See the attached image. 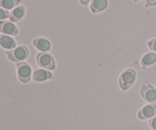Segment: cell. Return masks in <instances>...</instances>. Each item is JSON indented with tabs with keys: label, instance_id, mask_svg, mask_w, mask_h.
I'll return each instance as SVG.
<instances>
[{
	"label": "cell",
	"instance_id": "20",
	"mask_svg": "<svg viewBox=\"0 0 156 130\" xmlns=\"http://www.w3.org/2000/svg\"><path fill=\"white\" fill-rule=\"evenodd\" d=\"M141 0H133L134 2H140Z\"/></svg>",
	"mask_w": 156,
	"mask_h": 130
},
{
	"label": "cell",
	"instance_id": "10",
	"mask_svg": "<svg viewBox=\"0 0 156 130\" xmlns=\"http://www.w3.org/2000/svg\"><path fill=\"white\" fill-rule=\"evenodd\" d=\"M25 13L26 10L24 6L19 5L15 7V9H13L10 12L9 18V21H11L13 23L18 22V21H20L24 18V15H25Z\"/></svg>",
	"mask_w": 156,
	"mask_h": 130
},
{
	"label": "cell",
	"instance_id": "11",
	"mask_svg": "<svg viewBox=\"0 0 156 130\" xmlns=\"http://www.w3.org/2000/svg\"><path fill=\"white\" fill-rule=\"evenodd\" d=\"M0 47L6 50H12L17 47L16 40L9 35L0 34Z\"/></svg>",
	"mask_w": 156,
	"mask_h": 130
},
{
	"label": "cell",
	"instance_id": "3",
	"mask_svg": "<svg viewBox=\"0 0 156 130\" xmlns=\"http://www.w3.org/2000/svg\"><path fill=\"white\" fill-rule=\"evenodd\" d=\"M16 67L18 80L24 84L30 82L33 74L30 65L25 62H21L17 64Z\"/></svg>",
	"mask_w": 156,
	"mask_h": 130
},
{
	"label": "cell",
	"instance_id": "9",
	"mask_svg": "<svg viewBox=\"0 0 156 130\" xmlns=\"http://www.w3.org/2000/svg\"><path fill=\"white\" fill-rule=\"evenodd\" d=\"M156 116V104H149L143 107L138 112L137 117L140 120H144L148 119H152Z\"/></svg>",
	"mask_w": 156,
	"mask_h": 130
},
{
	"label": "cell",
	"instance_id": "1",
	"mask_svg": "<svg viewBox=\"0 0 156 130\" xmlns=\"http://www.w3.org/2000/svg\"><path fill=\"white\" fill-rule=\"evenodd\" d=\"M136 72L133 69L124 70L119 77V86L123 91L130 88L136 80Z\"/></svg>",
	"mask_w": 156,
	"mask_h": 130
},
{
	"label": "cell",
	"instance_id": "8",
	"mask_svg": "<svg viewBox=\"0 0 156 130\" xmlns=\"http://www.w3.org/2000/svg\"><path fill=\"white\" fill-rule=\"evenodd\" d=\"M53 78V75L50 70L38 68L33 72L32 79L37 82H44Z\"/></svg>",
	"mask_w": 156,
	"mask_h": 130
},
{
	"label": "cell",
	"instance_id": "19",
	"mask_svg": "<svg viewBox=\"0 0 156 130\" xmlns=\"http://www.w3.org/2000/svg\"><path fill=\"white\" fill-rule=\"evenodd\" d=\"M91 1H92V0H79V3H80L81 5L82 6L88 5H89L90 3H91Z\"/></svg>",
	"mask_w": 156,
	"mask_h": 130
},
{
	"label": "cell",
	"instance_id": "2",
	"mask_svg": "<svg viewBox=\"0 0 156 130\" xmlns=\"http://www.w3.org/2000/svg\"><path fill=\"white\" fill-rule=\"evenodd\" d=\"M29 49L26 46H17L13 50L6 52L8 59L14 62H21L25 60L29 56Z\"/></svg>",
	"mask_w": 156,
	"mask_h": 130
},
{
	"label": "cell",
	"instance_id": "18",
	"mask_svg": "<svg viewBox=\"0 0 156 130\" xmlns=\"http://www.w3.org/2000/svg\"><path fill=\"white\" fill-rule=\"evenodd\" d=\"M145 6L148 7H155L156 6V0H146Z\"/></svg>",
	"mask_w": 156,
	"mask_h": 130
},
{
	"label": "cell",
	"instance_id": "15",
	"mask_svg": "<svg viewBox=\"0 0 156 130\" xmlns=\"http://www.w3.org/2000/svg\"><path fill=\"white\" fill-rule=\"evenodd\" d=\"M147 46L152 52L156 53V38H152V39L149 40L147 43Z\"/></svg>",
	"mask_w": 156,
	"mask_h": 130
},
{
	"label": "cell",
	"instance_id": "13",
	"mask_svg": "<svg viewBox=\"0 0 156 130\" xmlns=\"http://www.w3.org/2000/svg\"><path fill=\"white\" fill-rule=\"evenodd\" d=\"M156 62V53L149 52L143 56L141 59V65L143 69L151 66Z\"/></svg>",
	"mask_w": 156,
	"mask_h": 130
},
{
	"label": "cell",
	"instance_id": "14",
	"mask_svg": "<svg viewBox=\"0 0 156 130\" xmlns=\"http://www.w3.org/2000/svg\"><path fill=\"white\" fill-rule=\"evenodd\" d=\"M21 2V0H0V8L5 10H12L19 5Z\"/></svg>",
	"mask_w": 156,
	"mask_h": 130
},
{
	"label": "cell",
	"instance_id": "17",
	"mask_svg": "<svg viewBox=\"0 0 156 130\" xmlns=\"http://www.w3.org/2000/svg\"><path fill=\"white\" fill-rule=\"evenodd\" d=\"M149 124L150 128L152 130H156V116L152 117V119H150V120L149 122Z\"/></svg>",
	"mask_w": 156,
	"mask_h": 130
},
{
	"label": "cell",
	"instance_id": "5",
	"mask_svg": "<svg viewBox=\"0 0 156 130\" xmlns=\"http://www.w3.org/2000/svg\"><path fill=\"white\" fill-rule=\"evenodd\" d=\"M140 93L143 100L149 104H156V89L151 84L143 83L140 88Z\"/></svg>",
	"mask_w": 156,
	"mask_h": 130
},
{
	"label": "cell",
	"instance_id": "6",
	"mask_svg": "<svg viewBox=\"0 0 156 130\" xmlns=\"http://www.w3.org/2000/svg\"><path fill=\"white\" fill-rule=\"evenodd\" d=\"M0 32L2 34L15 37L18 34L19 30L15 23L12 22L11 21L5 20V21H0Z\"/></svg>",
	"mask_w": 156,
	"mask_h": 130
},
{
	"label": "cell",
	"instance_id": "16",
	"mask_svg": "<svg viewBox=\"0 0 156 130\" xmlns=\"http://www.w3.org/2000/svg\"><path fill=\"white\" fill-rule=\"evenodd\" d=\"M9 14H10V12L9 11L0 8V21H5L7 18H9Z\"/></svg>",
	"mask_w": 156,
	"mask_h": 130
},
{
	"label": "cell",
	"instance_id": "7",
	"mask_svg": "<svg viewBox=\"0 0 156 130\" xmlns=\"http://www.w3.org/2000/svg\"><path fill=\"white\" fill-rule=\"evenodd\" d=\"M34 47L41 53H49L52 49V44L48 39L42 37L34 38L32 41Z\"/></svg>",
	"mask_w": 156,
	"mask_h": 130
},
{
	"label": "cell",
	"instance_id": "4",
	"mask_svg": "<svg viewBox=\"0 0 156 130\" xmlns=\"http://www.w3.org/2000/svg\"><path fill=\"white\" fill-rule=\"evenodd\" d=\"M37 63L41 68L47 70H53L56 68L54 58L49 53H38L36 56Z\"/></svg>",
	"mask_w": 156,
	"mask_h": 130
},
{
	"label": "cell",
	"instance_id": "12",
	"mask_svg": "<svg viewBox=\"0 0 156 130\" xmlns=\"http://www.w3.org/2000/svg\"><path fill=\"white\" fill-rule=\"evenodd\" d=\"M108 0H92L89 4L90 11L94 14L101 13L108 8Z\"/></svg>",
	"mask_w": 156,
	"mask_h": 130
}]
</instances>
